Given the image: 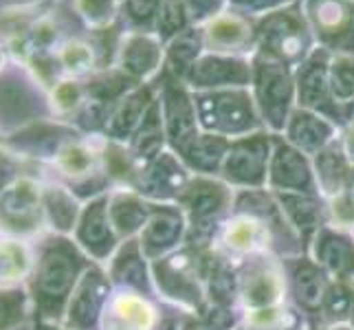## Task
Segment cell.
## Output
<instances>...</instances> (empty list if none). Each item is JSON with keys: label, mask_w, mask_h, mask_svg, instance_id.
Returning <instances> with one entry per match:
<instances>
[{"label": "cell", "mask_w": 354, "mask_h": 330, "mask_svg": "<svg viewBox=\"0 0 354 330\" xmlns=\"http://www.w3.org/2000/svg\"><path fill=\"white\" fill-rule=\"evenodd\" d=\"M40 210L44 207L38 190L33 183L20 181L0 201V223L14 231H33L40 223Z\"/></svg>", "instance_id": "17"}, {"label": "cell", "mask_w": 354, "mask_h": 330, "mask_svg": "<svg viewBox=\"0 0 354 330\" xmlns=\"http://www.w3.org/2000/svg\"><path fill=\"white\" fill-rule=\"evenodd\" d=\"M178 203L189 214L192 231H212V223L225 207L231 203V190L225 183L216 181L207 174L192 176L185 190L180 192Z\"/></svg>", "instance_id": "12"}, {"label": "cell", "mask_w": 354, "mask_h": 330, "mask_svg": "<svg viewBox=\"0 0 354 330\" xmlns=\"http://www.w3.org/2000/svg\"><path fill=\"white\" fill-rule=\"evenodd\" d=\"M352 3H354V0H352Z\"/></svg>", "instance_id": "53"}, {"label": "cell", "mask_w": 354, "mask_h": 330, "mask_svg": "<svg viewBox=\"0 0 354 330\" xmlns=\"http://www.w3.org/2000/svg\"><path fill=\"white\" fill-rule=\"evenodd\" d=\"M77 247L68 240H53L42 251L38 268L33 277V300L35 309H40L44 317H55L68 304L75 291L82 271H86Z\"/></svg>", "instance_id": "1"}, {"label": "cell", "mask_w": 354, "mask_h": 330, "mask_svg": "<svg viewBox=\"0 0 354 330\" xmlns=\"http://www.w3.org/2000/svg\"><path fill=\"white\" fill-rule=\"evenodd\" d=\"M328 84H330L333 100L348 108L354 104V55L335 53L328 64Z\"/></svg>", "instance_id": "32"}, {"label": "cell", "mask_w": 354, "mask_h": 330, "mask_svg": "<svg viewBox=\"0 0 354 330\" xmlns=\"http://www.w3.org/2000/svg\"><path fill=\"white\" fill-rule=\"evenodd\" d=\"M77 240L95 258H106L117 242V231L108 216V201L97 199L84 210L77 225Z\"/></svg>", "instance_id": "18"}, {"label": "cell", "mask_w": 354, "mask_h": 330, "mask_svg": "<svg viewBox=\"0 0 354 330\" xmlns=\"http://www.w3.org/2000/svg\"><path fill=\"white\" fill-rule=\"evenodd\" d=\"M273 152V132L258 130L231 139L221 174L227 183L242 190H260L266 185L268 163Z\"/></svg>", "instance_id": "5"}, {"label": "cell", "mask_w": 354, "mask_h": 330, "mask_svg": "<svg viewBox=\"0 0 354 330\" xmlns=\"http://www.w3.org/2000/svg\"><path fill=\"white\" fill-rule=\"evenodd\" d=\"M240 295L249 311L275 306L284 295V277L266 262L251 264L240 279Z\"/></svg>", "instance_id": "20"}, {"label": "cell", "mask_w": 354, "mask_h": 330, "mask_svg": "<svg viewBox=\"0 0 354 330\" xmlns=\"http://www.w3.org/2000/svg\"><path fill=\"white\" fill-rule=\"evenodd\" d=\"M108 300V279L100 268L88 266L66 304V324L71 330H91L100 320Z\"/></svg>", "instance_id": "14"}, {"label": "cell", "mask_w": 354, "mask_h": 330, "mask_svg": "<svg viewBox=\"0 0 354 330\" xmlns=\"http://www.w3.org/2000/svg\"><path fill=\"white\" fill-rule=\"evenodd\" d=\"M42 205H44V212H46L48 220L53 223V227H57L59 231H68V229L75 227L77 205L68 192H64L62 187L46 190Z\"/></svg>", "instance_id": "34"}, {"label": "cell", "mask_w": 354, "mask_h": 330, "mask_svg": "<svg viewBox=\"0 0 354 330\" xmlns=\"http://www.w3.org/2000/svg\"><path fill=\"white\" fill-rule=\"evenodd\" d=\"M253 22L255 35H258V51L279 59V62L297 66L317 46L299 0Z\"/></svg>", "instance_id": "4"}, {"label": "cell", "mask_w": 354, "mask_h": 330, "mask_svg": "<svg viewBox=\"0 0 354 330\" xmlns=\"http://www.w3.org/2000/svg\"><path fill=\"white\" fill-rule=\"evenodd\" d=\"M152 104H154V97L148 86H139V89L130 91L117 106L113 119L108 121V130H111L113 139L132 137V134L139 130L141 121Z\"/></svg>", "instance_id": "27"}, {"label": "cell", "mask_w": 354, "mask_h": 330, "mask_svg": "<svg viewBox=\"0 0 354 330\" xmlns=\"http://www.w3.org/2000/svg\"><path fill=\"white\" fill-rule=\"evenodd\" d=\"M313 169H315L317 187H322L326 196L337 199L339 194L346 192L352 165L339 139H335L328 148L313 156Z\"/></svg>", "instance_id": "23"}, {"label": "cell", "mask_w": 354, "mask_h": 330, "mask_svg": "<svg viewBox=\"0 0 354 330\" xmlns=\"http://www.w3.org/2000/svg\"><path fill=\"white\" fill-rule=\"evenodd\" d=\"M192 24L187 20L183 0H161V7H158V14H156L154 33L161 38L163 44H167L169 40L176 38L178 33H183Z\"/></svg>", "instance_id": "36"}, {"label": "cell", "mask_w": 354, "mask_h": 330, "mask_svg": "<svg viewBox=\"0 0 354 330\" xmlns=\"http://www.w3.org/2000/svg\"><path fill=\"white\" fill-rule=\"evenodd\" d=\"M203 53H205L203 29L189 27L165 44V68L183 80Z\"/></svg>", "instance_id": "28"}, {"label": "cell", "mask_w": 354, "mask_h": 330, "mask_svg": "<svg viewBox=\"0 0 354 330\" xmlns=\"http://www.w3.org/2000/svg\"><path fill=\"white\" fill-rule=\"evenodd\" d=\"M333 330H352V328H346V326H339V328H333Z\"/></svg>", "instance_id": "50"}, {"label": "cell", "mask_w": 354, "mask_h": 330, "mask_svg": "<svg viewBox=\"0 0 354 330\" xmlns=\"http://www.w3.org/2000/svg\"><path fill=\"white\" fill-rule=\"evenodd\" d=\"M108 313H111V324H117L121 330H152L158 322L154 306L137 293L115 295Z\"/></svg>", "instance_id": "26"}, {"label": "cell", "mask_w": 354, "mask_h": 330, "mask_svg": "<svg viewBox=\"0 0 354 330\" xmlns=\"http://www.w3.org/2000/svg\"><path fill=\"white\" fill-rule=\"evenodd\" d=\"M352 322H354V304H352Z\"/></svg>", "instance_id": "51"}, {"label": "cell", "mask_w": 354, "mask_h": 330, "mask_svg": "<svg viewBox=\"0 0 354 330\" xmlns=\"http://www.w3.org/2000/svg\"><path fill=\"white\" fill-rule=\"evenodd\" d=\"M229 143H231V139H227V137L201 130L196 137L178 152V156H180V161L187 165V169H194L196 174L212 176L223 169Z\"/></svg>", "instance_id": "22"}, {"label": "cell", "mask_w": 354, "mask_h": 330, "mask_svg": "<svg viewBox=\"0 0 354 330\" xmlns=\"http://www.w3.org/2000/svg\"><path fill=\"white\" fill-rule=\"evenodd\" d=\"M154 275L158 288H163L169 297L198 302V264L187 253H176L172 258H163L154 264Z\"/></svg>", "instance_id": "19"}, {"label": "cell", "mask_w": 354, "mask_h": 330, "mask_svg": "<svg viewBox=\"0 0 354 330\" xmlns=\"http://www.w3.org/2000/svg\"><path fill=\"white\" fill-rule=\"evenodd\" d=\"M266 185L275 194H317L315 169L310 163V156L299 152L295 145H290L282 134H273V152L271 163H268Z\"/></svg>", "instance_id": "10"}, {"label": "cell", "mask_w": 354, "mask_h": 330, "mask_svg": "<svg viewBox=\"0 0 354 330\" xmlns=\"http://www.w3.org/2000/svg\"><path fill=\"white\" fill-rule=\"evenodd\" d=\"M31 255L29 249L18 240L0 242V282H16L29 273Z\"/></svg>", "instance_id": "35"}, {"label": "cell", "mask_w": 354, "mask_h": 330, "mask_svg": "<svg viewBox=\"0 0 354 330\" xmlns=\"http://www.w3.org/2000/svg\"><path fill=\"white\" fill-rule=\"evenodd\" d=\"M196 117L203 132H214L227 139L264 130L251 89H221L194 93Z\"/></svg>", "instance_id": "3"}, {"label": "cell", "mask_w": 354, "mask_h": 330, "mask_svg": "<svg viewBox=\"0 0 354 330\" xmlns=\"http://www.w3.org/2000/svg\"><path fill=\"white\" fill-rule=\"evenodd\" d=\"M113 277L121 284H130L137 288H145V262L143 251L137 240H128L126 247L119 251L113 262Z\"/></svg>", "instance_id": "33"}, {"label": "cell", "mask_w": 354, "mask_h": 330, "mask_svg": "<svg viewBox=\"0 0 354 330\" xmlns=\"http://www.w3.org/2000/svg\"><path fill=\"white\" fill-rule=\"evenodd\" d=\"M333 214H335L337 225H344V227L354 225V199L348 192L339 194L333 201Z\"/></svg>", "instance_id": "46"}, {"label": "cell", "mask_w": 354, "mask_h": 330, "mask_svg": "<svg viewBox=\"0 0 354 330\" xmlns=\"http://www.w3.org/2000/svg\"><path fill=\"white\" fill-rule=\"evenodd\" d=\"M189 183L187 165L180 161V156L174 150H163L156 158L145 165L141 172V194L150 199H176L180 196V192L185 190Z\"/></svg>", "instance_id": "15"}, {"label": "cell", "mask_w": 354, "mask_h": 330, "mask_svg": "<svg viewBox=\"0 0 354 330\" xmlns=\"http://www.w3.org/2000/svg\"><path fill=\"white\" fill-rule=\"evenodd\" d=\"M165 66V44L152 31H132L119 46V71L132 82L152 77Z\"/></svg>", "instance_id": "13"}, {"label": "cell", "mask_w": 354, "mask_h": 330, "mask_svg": "<svg viewBox=\"0 0 354 330\" xmlns=\"http://www.w3.org/2000/svg\"><path fill=\"white\" fill-rule=\"evenodd\" d=\"M290 277H292V291H295V297L301 306L308 311L322 309L328 286H330L324 266L313 264L308 260H299Z\"/></svg>", "instance_id": "29"}, {"label": "cell", "mask_w": 354, "mask_h": 330, "mask_svg": "<svg viewBox=\"0 0 354 330\" xmlns=\"http://www.w3.org/2000/svg\"><path fill=\"white\" fill-rule=\"evenodd\" d=\"M95 163L93 152L82 143H71L66 148L59 152V167L64 169L71 176H86L91 174Z\"/></svg>", "instance_id": "37"}, {"label": "cell", "mask_w": 354, "mask_h": 330, "mask_svg": "<svg viewBox=\"0 0 354 330\" xmlns=\"http://www.w3.org/2000/svg\"><path fill=\"white\" fill-rule=\"evenodd\" d=\"M117 3L119 0H77L82 16L86 18L91 24H97V27L108 24L115 18Z\"/></svg>", "instance_id": "42"}, {"label": "cell", "mask_w": 354, "mask_h": 330, "mask_svg": "<svg viewBox=\"0 0 354 330\" xmlns=\"http://www.w3.org/2000/svg\"><path fill=\"white\" fill-rule=\"evenodd\" d=\"M24 304H27V297H24L22 291L16 288L0 291V330H9L11 326L22 322Z\"/></svg>", "instance_id": "39"}, {"label": "cell", "mask_w": 354, "mask_h": 330, "mask_svg": "<svg viewBox=\"0 0 354 330\" xmlns=\"http://www.w3.org/2000/svg\"><path fill=\"white\" fill-rule=\"evenodd\" d=\"M183 229H185V225H183L180 212L167 210V207L154 212L148 218L145 227L141 229L139 244H141L143 255H145V258H150V260H156L158 255H163L165 251H169L180 240Z\"/></svg>", "instance_id": "21"}, {"label": "cell", "mask_w": 354, "mask_h": 330, "mask_svg": "<svg viewBox=\"0 0 354 330\" xmlns=\"http://www.w3.org/2000/svg\"><path fill=\"white\" fill-rule=\"evenodd\" d=\"M158 106H161L167 143L178 154L201 132V126L196 117V104H194V93L185 82L176 77L174 73H169L165 66L161 75Z\"/></svg>", "instance_id": "8"}, {"label": "cell", "mask_w": 354, "mask_h": 330, "mask_svg": "<svg viewBox=\"0 0 354 330\" xmlns=\"http://www.w3.org/2000/svg\"><path fill=\"white\" fill-rule=\"evenodd\" d=\"M317 264L339 277L354 275V244L346 236L335 234L330 229H319L315 240Z\"/></svg>", "instance_id": "25"}, {"label": "cell", "mask_w": 354, "mask_h": 330, "mask_svg": "<svg viewBox=\"0 0 354 330\" xmlns=\"http://www.w3.org/2000/svg\"><path fill=\"white\" fill-rule=\"evenodd\" d=\"M268 240V227L264 225L262 216L240 212L223 227L221 242L223 247L234 255H247L253 251L264 249Z\"/></svg>", "instance_id": "24"}, {"label": "cell", "mask_w": 354, "mask_h": 330, "mask_svg": "<svg viewBox=\"0 0 354 330\" xmlns=\"http://www.w3.org/2000/svg\"><path fill=\"white\" fill-rule=\"evenodd\" d=\"M158 7H161V0H126L128 16L139 24L141 31H145L143 27H148V31L154 33Z\"/></svg>", "instance_id": "43"}, {"label": "cell", "mask_w": 354, "mask_h": 330, "mask_svg": "<svg viewBox=\"0 0 354 330\" xmlns=\"http://www.w3.org/2000/svg\"><path fill=\"white\" fill-rule=\"evenodd\" d=\"M341 145H344V152L348 156L350 165L354 167V119H350L346 128H344V139H341Z\"/></svg>", "instance_id": "47"}, {"label": "cell", "mask_w": 354, "mask_h": 330, "mask_svg": "<svg viewBox=\"0 0 354 330\" xmlns=\"http://www.w3.org/2000/svg\"><path fill=\"white\" fill-rule=\"evenodd\" d=\"M352 304H354V291L346 282H335L328 286L322 309L330 320H341V317L352 313Z\"/></svg>", "instance_id": "38"}, {"label": "cell", "mask_w": 354, "mask_h": 330, "mask_svg": "<svg viewBox=\"0 0 354 330\" xmlns=\"http://www.w3.org/2000/svg\"><path fill=\"white\" fill-rule=\"evenodd\" d=\"M282 134L299 152L315 156L337 139V124L319 113H313V110L295 108Z\"/></svg>", "instance_id": "16"}, {"label": "cell", "mask_w": 354, "mask_h": 330, "mask_svg": "<svg viewBox=\"0 0 354 330\" xmlns=\"http://www.w3.org/2000/svg\"><path fill=\"white\" fill-rule=\"evenodd\" d=\"M251 57L205 51L187 71L183 82L187 84L192 93H201L221 89H251Z\"/></svg>", "instance_id": "9"}, {"label": "cell", "mask_w": 354, "mask_h": 330, "mask_svg": "<svg viewBox=\"0 0 354 330\" xmlns=\"http://www.w3.org/2000/svg\"><path fill=\"white\" fill-rule=\"evenodd\" d=\"M0 64H3V55H0Z\"/></svg>", "instance_id": "52"}, {"label": "cell", "mask_w": 354, "mask_h": 330, "mask_svg": "<svg viewBox=\"0 0 354 330\" xmlns=\"http://www.w3.org/2000/svg\"><path fill=\"white\" fill-rule=\"evenodd\" d=\"M203 42L205 51L251 57L258 51V35H255V22L234 9L223 11L207 24H203Z\"/></svg>", "instance_id": "11"}, {"label": "cell", "mask_w": 354, "mask_h": 330, "mask_svg": "<svg viewBox=\"0 0 354 330\" xmlns=\"http://www.w3.org/2000/svg\"><path fill=\"white\" fill-rule=\"evenodd\" d=\"M183 5L192 27H203L229 9V0H183Z\"/></svg>", "instance_id": "40"}, {"label": "cell", "mask_w": 354, "mask_h": 330, "mask_svg": "<svg viewBox=\"0 0 354 330\" xmlns=\"http://www.w3.org/2000/svg\"><path fill=\"white\" fill-rule=\"evenodd\" d=\"M62 62L73 73H84L93 66V48L84 42H68L62 51Z\"/></svg>", "instance_id": "44"}, {"label": "cell", "mask_w": 354, "mask_h": 330, "mask_svg": "<svg viewBox=\"0 0 354 330\" xmlns=\"http://www.w3.org/2000/svg\"><path fill=\"white\" fill-rule=\"evenodd\" d=\"M348 194H350V196L354 199V167H352V172H350V178H348Z\"/></svg>", "instance_id": "48"}, {"label": "cell", "mask_w": 354, "mask_h": 330, "mask_svg": "<svg viewBox=\"0 0 354 330\" xmlns=\"http://www.w3.org/2000/svg\"><path fill=\"white\" fill-rule=\"evenodd\" d=\"M275 196L279 205H282V210L286 212L292 227H297L304 234L319 231L322 205L315 201V196H308V194H286V192H279Z\"/></svg>", "instance_id": "31"}, {"label": "cell", "mask_w": 354, "mask_h": 330, "mask_svg": "<svg viewBox=\"0 0 354 330\" xmlns=\"http://www.w3.org/2000/svg\"><path fill=\"white\" fill-rule=\"evenodd\" d=\"M53 100H55V106L59 110H71L75 108L82 100V89L77 82H62L59 86L55 89L53 93Z\"/></svg>", "instance_id": "45"}, {"label": "cell", "mask_w": 354, "mask_h": 330, "mask_svg": "<svg viewBox=\"0 0 354 330\" xmlns=\"http://www.w3.org/2000/svg\"><path fill=\"white\" fill-rule=\"evenodd\" d=\"M108 216H111L117 236H132L145 227L150 218V210L139 196H134L130 192H121L108 205Z\"/></svg>", "instance_id": "30"}, {"label": "cell", "mask_w": 354, "mask_h": 330, "mask_svg": "<svg viewBox=\"0 0 354 330\" xmlns=\"http://www.w3.org/2000/svg\"><path fill=\"white\" fill-rule=\"evenodd\" d=\"M251 95L258 106L262 124L268 132L282 134L292 110L297 108L295 66L260 51L251 55Z\"/></svg>", "instance_id": "2"}, {"label": "cell", "mask_w": 354, "mask_h": 330, "mask_svg": "<svg viewBox=\"0 0 354 330\" xmlns=\"http://www.w3.org/2000/svg\"><path fill=\"white\" fill-rule=\"evenodd\" d=\"M35 330H71V328H55V326H40V328H35Z\"/></svg>", "instance_id": "49"}, {"label": "cell", "mask_w": 354, "mask_h": 330, "mask_svg": "<svg viewBox=\"0 0 354 330\" xmlns=\"http://www.w3.org/2000/svg\"><path fill=\"white\" fill-rule=\"evenodd\" d=\"M330 51L315 46L313 51L295 66V91H297V108H306L319 113L335 124L348 119V108L339 106L333 100L330 84H328V64H330Z\"/></svg>", "instance_id": "7"}, {"label": "cell", "mask_w": 354, "mask_h": 330, "mask_svg": "<svg viewBox=\"0 0 354 330\" xmlns=\"http://www.w3.org/2000/svg\"><path fill=\"white\" fill-rule=\"evenodd\" d=\"M317 46L354 55V3L352 0H299Z\"/></svg>", "instance_id": "6"}, {"label": "cell", "mask_w": 354, "mask_h": 330, "mask_svg": "<svg viewBox=\"0 0 354 330\" xmlns=\"http://www.w3.org/2000/svg\"><path fill=\"white\" fill-rule=\"evenodd\" d=\"M295 0H229V9H234L251 20H258L266 14H271V11L288 7Z\"/></svg>", "instance_id": "41"}]
</instances>
